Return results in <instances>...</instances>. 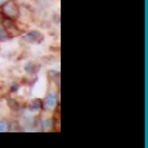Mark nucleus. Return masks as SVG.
<instances>
[{
    "mask_svg": "<svg viewBox=\"0 0 148 148\" xmlns=\"http://www.w3.org/2000/svg\"><path fill=\"white\" fill-rule=\"evenodd\" d=\"M2 10H3V14L6 16L10 21H16L19 17V6L14 0H5L2 5Z\"/></svg>",
    "mask_w": 148,
    "mask_h": 148,
    "instance_id": "nucleus-1",
    "label": "nucleus"
},
{
    "mask_svg": "<svg viewBox=\"0 0 148 148\" xmlns=\"http://www.w3.org/2000/svg\"><path fill=\"white\" fill-rule=\"evenodd\" d=\"M51 125H53V122H51L50 119H45V120H44V130H45V131H50V130H51Z\"/></svg>",
    "mask_w": 148,
    "mask_h": 148,
    "instance_id": "nucleus-5",
    "label": "nucleus"
},
{
    "mask_svg": "<svg viewBox=\"0 0 148 148\" xmlns=\"http://www.w3.org/2000/svg\"><path fill=\"white\" fill-rule=\"evenodd\" d=\"M42 105L45 106L47 109L53 111L55 108H56V105H58V98H56V95H55V94H51V92H50V94L47 95V98L42 101Z\"/></svg>",
    "mask_w": 148,
    "mask_h": 148,
    "instance_id": "nucleus-2",
    "label": "nucleus"
},
{
    "mask_svg": "<svg viewBox=\"0 0 148 148\" xmlns=\"http://www.w3.org/2000/svg\"><path fill=\"white\" fill-rule=\"evenodd\" d=\"M25 39L28 42H41L42 41V34L39 31H31V33L25 34Z\"/></svg>",
    "mask_w": 148,
    "mask_h": 148,
    "instance_id": "nucleus-3",
    "label": "nucleus"
},
{
    "mask_svg": "<svg viewBox=\"0 0 148 148\" xmlns=\"http://www.w3.org/2000/svg\"><path fill=\"white\" fill-rule=\"evenodd\" d=\"M5 131H10V125L3 120H0V133H5Z\"/></svg>",
    "mask_w": 148,
    "mask_h": 148,
    "instance_id": "nucleus-4",
    "label": "nucleus"
},
{
    "mask_svg": "<svg viewBox=\"0 0 148 148\" xmlns=\"http://www.w3.org/2000/svg\"><path fill=\"white\" fill-rule=\"evenodd\" d=\"M3 39H8V33L5 31V28L0 27V41H3Z\"/></svg>",
    "mask_w": 148,
    "mask_h": 148,
    "instance_id": "nucleus-7",
    "label": "nucleus"
},
{
    "mask_svg": "<svg viewBox=\"0 0 148 148\" xmlns=\"http://www.w3.org/2000/svg\"><path fill=\"white\" fill-rule=\"evenodd\" d=\"M3 2H5V0H0V6H2V5H3Z\"/></svg>",
    "mask_w": 148,
    "mask_h": 148,
    "instance_id": "nucleus-8",
    "label": "nucleus"
},
{
    "mask_svg": "<svg viewBox=\"0 0 148 148\" xmlns=\"http://www.w3.org/2000/svg\"><path fill=\"white\" fill-rule=\"evenodd\" d=\"M31 108H33V109H41V108H42V101H41V100H34L33 105H31Z\"/></svg>",
    "mask_w": 148,
    "mask_h": 148,
    "instance_id": "nucleus-6",
    "label": "nucleus"
}]
</instances>
